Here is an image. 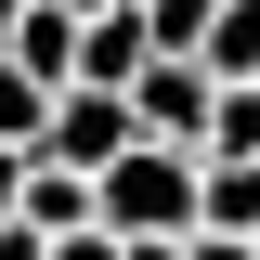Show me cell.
Returning a JSON list of instances; mask_svg holds the SVG:
<instances>
[{"mask_svg":"<svg viewBox=\"0 0 260 260\" xmlns=\"http://www.w3.org/2000/svg\"><path fill=\"white\" fill-rule=\"evenodd\" d=\"M130 117H143V143H169V156H208V117H221V78H208V65H143Z\"/></svg>","mask_w":260,"mask_h":260,"instance_id":"cell-3","label":"cell"},{"mask_svg":"<svg viewBox=\"0 0 260 260\" xmlns=\"http://www.w3.org/2000/svg\"><path fill=\"white\" fill-rule=\"evenodd\" d=\"M65 13H78V26H104V13H130V0H65Z\"/></svg>","mask_w":260,"mask_h":260,"instance_id":"cell-12","label":"cell"},{"mask_svg":"<svg viewBox=\"0 0 260 260\" xmlns=\"http://www.w3.org/2000/svg\"><path fill=\"white\" fill-rule=\"evenodd\" d=\"M195 234H234V247H260V169L208 156V221H195Z\"/></svg>","mask_w":260,"mask_h":260,"instance_id":"cell-5","label":"cell"},{"mask_svg":"<svg viewBox=\"0 0 260 260\" xmlns=\"http://www.w3.org/2000/svg\"><path fill=\"white\" fill-rule=\"evenodd\" d=\"M130 143H143L130 91H65V104H52V143H39V156H52V169H78V182H104Z\"/></svg>","mask_w":260,"mask_h":260,"instance_id":"cell-2","label":"cell"},{"mask_svg":"<svg viewBox=\"0 0 260 260\" xmlns=\"http://www.w3.org/2000/svg\"><path fill=\"white\" fill-rule=\"evenodd\" d=\"M13 208H26V156H0V221H13Z\"/></svg>","mask_w":260,"mask_h":260,"instance_id":"cell-10","label":"cell"},{"mask_svg":"<svg viewBox=\"0 0 260 260\" xmlns=\"http://www.w3.org/2000/svg\"><path fill=\"white\" fill-rule=\"evenodd\" d=\"M52 260H130V247H117V234H104V221H91V234H65V247H52Z\"/></svg>","mask_w":260,"mask_h":260,"instance_id":"cell-9","label":"cell"},{"mask_svg":"<svg viewBox=\"0 0 260 260\" xmlns=\"http://www.w3.org/2000/svg\"><path fill=\"white\" fill-rule=\"evenodd\" d=\"M208 156L260 169V91H221V117H208Z\"/></svg>","mask_w":260,"mask_h":260,"instance_id":"cell-8","label":"cell"},{"mask_svg":"<svg viewBox=\"0 0 260 260\" xmlns=\"http://www.w3.org/2000/svg\"><path fill=\"white\" fill-rule=\"evenodd\" d=\"M195 260H260V247H234V234H195Z\"/></svg>","mask_w":260,"mask_h":260,"instance_id":"cell-11","label":"cell"},{"mask_svg":"<svg viewBox=\"0 0 260 260\" xmlns=\"http://www.w3.org/2000/svg\"><path fill=\"white\" fill-rule=\"evenodd\" d=\"M208 221V156H169V143H130L104 169V234L117 247H195Z\"/></svg>","mask_w":260,"mask_h":260,"instance_id":"cell-1","label":"cell"},{"mask_svg":"<svg viewBox=\"0 0 260 260\" xmlns=\"http://www.w3.org/2000/svg\"><path fill=\"white\" fill-rule=\"evenodd\" d=\"M208 13H221V0H143V39H156V65H208Z\"/></svg>","mask_w":260,"mask_h":260,"instance_id":"cell-7","label":"cell"},{"mask_svg":"<svg viewBox=\"0 0 260 260\" xmlns=\"http://www.w3.org/2000/svg\"><path fill=\"white\" fill-rule=\"evenodd\" d=\"M13 78L78 91V13H65V0H26V13H13Z\"/></svg>","mask_w":260,"mask_h":260,"instance_id":"cell-4","label":"cell"},{"mask_svg":"<svg viewBox=\"0 0 260 260\" xmlns=\"http://www.w3.org/2000/svg\"><path fill=\"white\" fill-rule=\"evenodd\" d=\"M52 104H65V91H39V78L0 65V156H39V143H52Z\"/></svg>","mask_w":260,"mask_h":260,"instance_id":"cell-6","label":"cell"}]
</instances>
